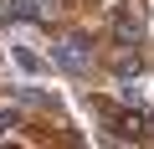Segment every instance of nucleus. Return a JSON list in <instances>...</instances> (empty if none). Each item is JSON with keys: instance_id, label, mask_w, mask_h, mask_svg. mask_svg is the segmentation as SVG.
I'll use <instances>...</instances> for the list:
<instances>
[{"instance_id": "nucleus-4", "label": "nucleus", "mask_w": 154, "mask_h": 149, "mask_svg": "<svg viewBox=\"0 0 154 149\" xmlns=\"http://www.w3.org/2000/svg\"><path fill=\"white\" fill-rule=\"evenodd\" d=\"M16 62H21V67H26V72H41V62H36V57H31V51H26V46H21V51H16Z\"/></svg>"}, {"instance_id": "nucleus-1", "label": "nucleus", "mask_w": 154, "mask_h": 149, "mask_svg": "<svg viewBox=\"0 0 154 149\" xmlns=\"http://www.w3.org/2000/svg\"><path fill=\"white\" fill-rule=\"evenodd\" d=\"M51 57H57L62 72H88V67H93V41H88V36H62Z\"/></svg>"}, {"instance_id": "nucleus-5", "label": "nucleus", "mask_w": 154, "mask_h": 149, "mask_svg": "<svg viewBox=\"0 0 154 149\" xmlns=\"http://www.w3.org/2000/svg\"><path fill=\"white\" fill-rule=\"evenodd\" d=\"M11 123H16V113H11V108H5V113H0V134H5V129H11Z\"/></svg>"}, {"instance_id": "nucleus-3", "label": "nucleus", "mask_w": 154, "mask_h": 149, "mask_svg": "<svg viewBox=\"0 0 154 149\" xmlns=\"http://www.w3.org/2000/svg\"><path fill=\"white\" fill-rule=\"evenodd\" d=\"M5 16H11V21H41V5H36V0H11Z\"/></svg>"}, {"instance_id": "nucleus-2", "label": "nucleus", "mask_w": 154, "mask_h": 149, "mask_svg": "<svg viewBox=\"0 0 154 149\" xmlns=\"http://www.w3.org/2000/svg\"><path fill=\"white\" fill-rule=\"evenodd\" d=\"M108 123H113V134H128V139H144V129H149V118H139V113H108Z\"/></svg>"}]
</instances>
